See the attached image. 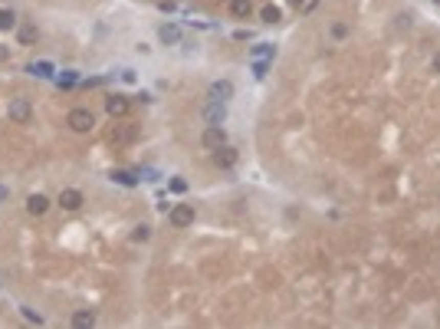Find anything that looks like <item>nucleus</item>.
<instances>
[{"instance_id": "nucleus-17", "label": "nucleus", "mask_w": 440, "mask_h": 329, "mask_svg": "<svg viewBox=\"0 0 440 329\" xmlns=\"http://www.w3.org/2000/svg\"><path fill=\"white\" fill-rule=\"evenodd\" d=\"M279 17H282V13H279V7H263V10H260V20L263 23H279Z\"/></svg>"}, {"instance_id": "nucleus-27", "label": "nucleus", "mask_w": 440, "mask_h": 329, "mask_svg": "<svg viewBox=\"0 0 440 329\" xmlns=\"http://www.w3.org/2000/svg\"><path fill=\"white\" fill-rule=\"evenodd\" d=\"M4 59H10V50H7V46H0V63Z\"/></svg>"}, {"instance_id": "nucleus-1", "label": "nucleus", "mask_w": 440, "mask_h": 329, "mask_svg": "<svg viewBox=\"0 0 440 329\" xmlns=\"http://www.w3.org/2000/svg\"><path fill=\"white\" fill-rule=\"evenodd\" d=\"M233 92H237V86L230 79H214L207 86V102H227V99H233Z\"/></svg>"}, {"instance_id": "nucleus-13", "label": "nucleus", "mask_w": 440, "mask_h": 329, "mask_svg": "<svg viewBox=\"0 0 440 329\" xmlns=\"http://www.w3.org/2000/svg\"><path fill=\"white\" fill-rule=\"evenodd\" d=\"M161 43H181V27H174V23H164V27L158 30Z\"/></svg>"}, {"instance_id": "nucleus-7", "label": "nucleus", "mask_w": 440, "mask_h": 329, "mask_svg": "<svg viewBox=\"0 0 440 329\" xmlns=\"http://www.w3.org/2000/svg\"><path fill=\"white\" fill-rule=\"evenodd\" d=\"M59 208L62 211H79L82 208V191H76V188H62V191H59Z\"/></svg>"}, {"instance_id": "nucleus-12", "label": "nucleus", "mask_w": 440, "mask_h": 329, "mask_svg": "<svg viewBox=\"0 0 440 329\" xmlns=\"http://www.w3.org/2000/svg\"><path fill=\"white\" fill-rule=\"evenodd\" d=\"M230 13L237 20H247L250 13H253V4H250V0H230Z\"/></svg>"}, {"instance_id": "nucleus-18", "label": "nucleus", "mask_w": 440, "mask_h": 329, "mask_svg": "<svg viewBox=\"0 0 440 329\" xmlns=\"http://www.w3.org/2000/svg\"><path fill=\"white\" fill-rule=\"evenodd\" d=\"M17 27V13L13 10H0V30H13Z\"/></svg>"}, {"instance_id": "nucleus-19", "label": "nucleus", "mask_w": 440, "mask_h": 329, "mask_svg": "<svg viewBox=\"0 0 440 329\" xmlns=\"http://www.w3.org/2000/svg\"><path fill=\"white\" fill-rule=\"evenodd\" d=\"M17 40L20 43H33L36 40V27H20L17 30Z\"/></svg>"}, {"instance_id": "nucleus-11", "label": "nucleus", "mask_w": 440, "mask_h": 329, "mask_svg": "<svg viewBox=\"0 0 440 329\" xmlns=\"http://www.w3.org/2000/svg\"><path fill=\"white\" fill-rule=\"evenodd\" d=\"M135 138V125H115L112 129V142L115 145H128Z\"/></svg>"}, {"instance_id": "nucleus-6", "label": "nucleus", "mask_w": 440, "mask_h": 329, "mask_svg": "<svg viewBox=\"0 0 440 329\" xmlns=\"http://www.w3.org/2000/svg\"><path fill=\"white\" fill-rule=\"evenodd\" d=\"M128 96H108L105 99V112L112 115V119H125V115H128Z\"/></svg>"}, {"instance_id": "nucleus-9", "label": "nucleus", "mask_w": 440, "mask_h": 329, "mask_svg": "<svg viewBox=\"0 0 440 329\" xmlns=\"http://www.w3.org/2000/svg\"><path fill=\"white\" fill-rule=\"evenodd\" d=\"M214 164L217 168H233V164H237V148H230V145H220L217 152H214Z\"/></svg>"}, {"instance_id": "nucleus-22", "label": "nucleus", "mask_w": 440, "mask_h": 329, "mask_svg": "<svg viewBox=\"0 0 440 329\" xmlns=\"http://www.w3.org/2000/svg\"><path fill=\"white\" fill-rule=\"evenodd\" d=\"M171 191L184 194V191H187V181H184V178H174V181H171Z\"/></svg>"}, {"instance_id": "nucleus-5", "label": "nucleus", "mask_w": 440, "mask_h": 329, "mask_svg": "<svg viewBox=\"0 0 440 329\" xmlns=\"http://www.w3.org/2000/svg\"><path fill=\"white\" fill-rule=\"evenodd\" d=\"M171 227H191L194 224V204H174L168 211Z\"/></svg>"}, {"instance_id": "nucleus-10", "label": "nucleus", "mask_w": 440, "mask_h": 329, "mask_svg": "<svg viewBox=\"0 0 440 329\" xmlns=\"http://www.w3.org/2000/svg\"><path fill=\"white\" fill-rule=\"evenodd\" d=\"M27 211L33 217H43L46 211H50V198H46V194H30V198H27Z\"/></svg>"}, {"instance_id": "nucleus-4", "label": "nucleus", "mask_w": 440, "mask_h": 329, "mask_svg": "<svg viewBox=\"0 0 440 329\" xmlns=\"http://www.w3.org/2000/svg\"><path fill=\"white\" fill-rule=\"evenodd\" d=\"M7 115H10V122H30V115H33V106H30V99H10V106H7Z\"/></svg>"}, {"instance_id": "nucleus-8", "label": "nucleus", "mask_w": 440, "mask_h": 329, "mask_svg": "<svg viewBox=\"0 0 440 329\" xmlns=\"http://www.w3.org/2000/svg\"><path fill=\"white\" fill-rule=\"evenodd\" d=\"M201 115H204V122H207V125H220L227 119V102H207Z\"/></svg>"}, {"instance_id": "nucleus-15", "label": "nucleus", "mask_w": 440, "mask_h": 329, "mask_svg": "<svg viewBox=\"0 0 440 329\" xmlns=\"http://www.w3.org/2000/svg\"><path fill=\"white\" fill-rule=\"evenodd\" d=\"M92 323H96V313H92V310L73 313V326H92Z\"/></svg>"}, {"instance_id": "nucleus-25", "label": "nucleus", "mask_w": 440, "mask_h": 329, "mask_svg": "<svg viewBox=\"0 0 440 329\" xmlns=\"http://www.w3.org/2000/svg\"><path fill=\"white\" fill-rule=\"evenodd\" d=\"M23 316H27V319H30V323H43V319H40V316H36V313H33V310H30V306H23Z\"/></svg>"}, {"instance_id": "nucleus-20", "label": "nucleus", "mask_w": 440, "mask_h": 329, "mask_svg": "<svg viewBox=\"0 0 440 329\" xmlns=\"http://www.w3.org/2000/svg\"><path fill=\"white\" fill-rule=\"evenodd\" d=\"M27 73H33V76H50V63H30Z\"/></svg>"}, {"instance_id": "nucleus-26", "label": "nucleus", "mask_w": 440, "mask_h": 329, "mask_svg": "<svg viewBox=\"0 0 440 329\" xmlns=\"http://www.w3.org/2000/svg\"><path fill=\"white\" fill-rule=\"evenodd\" d=\"M430 66H434V73H440V53H437L434 59H430Z\"/></svg>"}, {"instance_id": "nucleus-3", "label": "nucleus", "mask_w": 440, "mask_h": 329, "mask_svg": "<svg viewBox=\"0 0 440 329\" xmlns=\"http://www.w3.org/2000/svg\"><path fill=\"white\" fill-rule=\"evenodd\" d=\"M201 145L207 148V152H217L220 145H227V132L220 129V125H207V129L201 132Z\"/></svg>"}, {"instance_id": "nucleus-2", "label": "nucleus", "mask_w": 440, "mask_h": 329, "mask_svg": "<svg viewBox=\"0 0 440 329\" xmlns=\"http://www.w3.org/2000/svg\"><path fill=\"white\" fill-rule=\"evenodd\" d=\"M66 125L73 132H92V125H96V115L89 112V109H73V112L66 115Z\"/></svg>"}, {"instance_id": "nucleus-24", "label": "nucleus", "mask_w": 440, "mask_h": 329, "mask_svg": "<svg viewBox=\"0 0 440 329\" xmlns=\"http://www.w3.org/2000/svg\"><path fill=\"white\" fill-rule=\"evenodd\" d=\"M345 33H348V27H345V23H335V27H332V36H339V40H342Z\"/></svg>"}, {"instance_id": "nucleus-29", "label": "nucleus", "mask_w": 440, "mask_h": 329, "mask_svg": "<svg viewBox=\"0 0 440 329\" xmlns=\"http://www.w3.org/2000/svg\"><path fill=\"white\" fill-rule=\"evenodd\" d=\"M437 4H440V0H437Z\"/></svg>"}, {"instance_id": "nucleus-16", "label": "nucleus", "mask_w": 440, "mask_h": 329, "mask_svg": "<svg viewBox=\"0 0 440 329\" xmlns=\"http://www.w3.org/2000/svg\"><path fill=\"white\" fill-rule=\"evenodd\" d=\"M112 181H119V184H125V188H135L138 178L131 175V171H112Z\"/></svg>"}, {"instance_id": "nucleus-23", "label": "nucleus", "mask_w": 440, "mask_h": 329, "mask_svg": "<svg viewBox=\"0 0 440 329\" xmlns=\"http://www.w3.org/2000/svg\"><path fill=\"white\" fill-rule=\"evenodd\" d=\"M253 76H266V59H253Z\"/></svg>"}, {"instance_id": "nucleus-21", "label": "nucleus", "mask_w": 440, "mask_h": 329, "mask_svg": "<svg viewBox=\"0 0 440 329\" xmlns=\"http://www.w3.org/2000/svg\"><path fill=\"white\" fill-rule=\"evenodd\" d=\"M148 237H151V227H148V224H138L135 234H131V240H138V244H141V240H148Z\"/></svg>"}, {"instance_id": "nucleus-14", "label": "nucleus", "mask_w": 440, "mask_h": 329, "mask_svg": "<svg viewBox=\"0 0 440 329\" xmlns=\"http://www.w3.org/2000/svg\"><path fill=\"white\" fill-rule=\"evenodd\" d=\"M250 56H253V59H273V56H276V50H273L270 43H260V46L250 50Z\"/></svg>"}, {"instance_id": "nucleus-28", "label": "nucleus", "mask_w": 440, "mask_h": 329, "mask_svg": "<svg viewBox=\"0 0 440 329\" xmlns=\"http://www.w3.org/2000/svg\"><path fill=\"white\" fill-rule=\"evenodd\" d=\"M289 4H293V7H299V4H302V0H289Z\"/></svg>"}]
</instances>
